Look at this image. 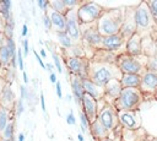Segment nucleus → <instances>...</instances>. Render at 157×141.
<instances>
[{
    "mask_svg": "<svg viewBox=\"0 0 157 141\" xmlns=\"http://www.w3.org/2000/svg\"><path fill=\"white\" fill-rule=\"evenodd\" d=\"M123 76L121 71L115 64L98 63L94 60H88V78L101 87H104L110 80H120Z\"/></svg>",
    "mask_w": 157,
    "mask_h": 141,
    "instance_id": "nucleus-1",
    "label": "nucleus"
},
{
    "mask_svg": "<svg viewBox=\"0 0 157 141\" xmlns=\"http://www.w3.org/2000/svg\"><path fill=\"white\" fill-rule=\"evenodd\" d=\"M124 20V9H105L102 16L96 22V27L102 37H108L120 33Z\"/></svg>",
    "mask_w": 157,
    "mask_h": 141,
    "instance_id": "nucleus-2",
    "label": "nucleus"
},
{
    "mask_svg": "<svg viewBox=\"0 0 157 141\" xmlns=\"http://www.w3.org/2000/svg\"><path fill=\"white\" fill-rule=\"evenodd\" d=\"M147 63L148 56L144 54L139 56H132L125 53H120L118 54L115 60V65L119 67L121 74H136L141 76L147 70Z\"/></svg>",
    "mask_w": 157,
    "mask_h": 141,
    "instance_id": "nucleus-3",
    "label": "nucleus"
},
{
    "mask_svg": "<svg viewBox=\"0 0 157 141\" xmlns=\"http://www.w3.org/2000/svg\"><path fill=\"white\" fill-rule=\"evenodd\" d=\"M144 101V94L140 88H123L119 98L114 102V108L118 112L121 110H132L136 112L140 109V105Z\"/></svg>",
    "mask_w": 157,
    "mask_h": 141,
    "instance_id": "nucleus-4",
    "label": "nucleus"
},
{
    "mask_svg": "<svg viewBox=\"0 0 157 141\" xmlns=\"http://www.w3.org/2000/svg\"><path fill=\"white\" fill-rule=\"evenodd\" d=\"M104 11H105V9L97 2H93V1L83 2L82 1V4L77 7L78 22L81 26L96 23Z\"/></svg>",
    "mask_w": 157,
    "mask_h": 141,
    "instance_id": "nucleus-5",
    "label": "nucleus"
},
{
    "mask_svg": "<svg viewBox=\"0 0 157 141\" xmlns=\"http://www.w3.org/2000/svg\"><path fill=\"white\" fill-rule=\"evenodd\" d=\"M135 22L137 27V33L142 34L144 32L152 31V27L155 23L152 20V13L146 1H141L139 5L135 6Z\"/></svg>",
    "mask_w": 157,
    "mask_h": 141,
    "instance_id": "nucleus-6",
    "label": "nucleus"
},
{
    "mask_svg": "<svg viewBox=\"0 0 157 141\" xmlns=\"http://www.w3.org/2000/svg\"><path fill=\"white\" fill-rule=\"evenodd\" d=\"M102 125L110 132H113L119 125V119H118V110L114 108V105L112 104H105L104 107H102V109H99L98 112V118H97Z\"/></svg>",
    "mask_w": 157,
    "mask_h": 141,
    "instance_id": "nucleus-7",
    "label": "nucleus"
},
{
    "mask_svg": "<svg viewBox=\"0 0 157 141\" xmlns=\"http://www.w3.org/2000/svg\"><path fill=\"white\" fill-rule=\"evenodd\" d=\"M83 28H81L82 33V44L85 43L87 47H91L93 50L102 49V42L103 37L98 32L96 23L94 25H83Z\"/></svg>",
    "mask_w": 157,
    "mask_h": 141,
    "instance_id": "nucleus-8",
    "label": "nucleus"
},
{
    "mask_svg": "<svg viewBox=\"0 0 157 141\" xmlns=\"http://www.w3.org/2000/svg\"><path fill=\"white\" fill-rule=\"evenodd\" d=\"M65 32L71 37L75 44H82L81 25L77 18V9L69 10L66 12V29Z\"/></svg>",
    "mask_w": 157,
    "mask_h": 141,
    "instance_id": "nucleus-9",
    "label": "nucleus"
},
{
    "mask_svg": "<svg viewBox=\"0 0 157 141\" xmlns=\"http://www.w3.org/2000/svg\"><path fill=\"white\" fill-rule=\"evenodd\" d=\"M118 119H119V125L124 130L136 131L141 128V115H140L139 110H136V112H132V110L118 112Z\"/></svg>",
    "mask_w": 157,
    "mask_h": 141,
    "instance_id": "nucleus-10",
    "label": "nucleus"
},
{
    "mask_svg": "<svg viewBox=\"0 0 157 141\" xmlns=\"http://www.w3.org/2000/svg\"><path fill=\"white\" fill-rule=\"evenodd\" d=\"M136 33L137 27L135 22V6H126L124 7V20L120 28V34L128 40Z\"/></svg>",
    "mask_w": 157,
    "mask_h": 141,
    "instance_id": "nucleus-11",
    "label": "nucleus"
},
{
    "mask_svg": "<svg viewBox=\"0 0 157 141\" xmlns=\"http://www.w3.org/2000/svg\"><path fill=\"white\" fill-rule=\"evenodd\" d=\"M157 90V72H153L151 70H146L141 76V85L140 91L145 96L153 97L155 92Z\"/></svg>",
    "mask_w": 157,
    "mask_h": 141,
    "instance_id": "nucleus-12",
    "label": "nucleus"
},
{
    "mask_svg": "<svg viewBox=\"0 0 157 141\" xmlns=\"http://www.w3.org/2000/svg\"><path fill=\"white\" fill-rule=\"evenodd\" d=\"M123 91V86L120 83V80L113 78L110 80L104 87H103V99L108 104H114V102L119 98L120 93Z\"/></svg>",
    "mask_w": 157,
    "mask_h": 141,
    "instance_id": "nucleus-13",
    "label": "nucleus"
},
{
    "mask_svg": "<svg viewBox=\"0 0 157 141\" xmlns=\"http://www.w3.org/2000/svg\"><path fill=\"white\" fill-rule=\"evenodd\" d=\"M82 107V113L86 114V116L90 119V121H94L98 118V101L94 99L93 97L85 94L81 102Z\"/></svg>",
    "mask_w": 157,
    "mask_h": 141,
    "instance_id": "nucleus-14",
    "label": "nucleus"
},
{
    "mask_svg": "<svg viewBox=\"0 0 157 141\" xmlns=\"http://www.w3.org/2000/svg\"><path fill=\"white\" fill-rule=\"evenodd\" d=\"M142 34L136 33L134 34L131 38H129L125 43L124 47V53L128 55H132V56H139L142 55Z\"/></svg>",
    "mask_w": 157,
    "mask_h": 141,
    "instance_id": "nucleus-15",
    "label": "nucleus"
},
{
    "mask_svg": "<svg viewBox=\"0 0 157 141\" xmlns=\"http://www.w3.org/2000/svg\"><path fill=\"white\" fill-rule=\"evenodd\" d=\"M125 43H126V39L120 33L113 34V36H108V37H103L102 49H105V50L117 53L123 47H125Z\"/></svg>",
    "mask_w": 157,
    "mask_h": 141,
    "instance_id": "nucleus-16",
    "label": "nucleus"
},
{
    "mask_svg": "<svg viewBox=\"0 0 157 141\" xmlns=\"http://www.w3.org/2000/svg\"><path fill=\"white\" fill-rule=\"evenodd\" d=\"M17 101H16V94L11 87L10 83H6V86L4 87L1 94H0V107H4L11 112H13L15 105H16Z\"/></svg>",
    "mask_w": 157,
    "mask_h": 141,
    "instance_id": "nucleus-17",
    "label": "nucleus"
},
{
    "mask_svg": "<svg viewBox=\"0 0 157 141\" xmlns=\"http://www.w3.org/2000/svg\"><path fill=\"white\" fill-rule=\"evenodd\" d=\"M70 82H71V90H72V97L75 102L81 105L82 98L85 96V90L82 85V78L78 75H70Z\"/></svg>",
    "mask_w": 157,
    "mask_h": 141,
    "instance_id": "nucleus-18",
    "label": "nucleus"
},
{
    "mask_svg": "<svg viewBox=\"0 0 157 141\" xmlns=\"http://www.w3.org/2000/svg\"><path fill=\"white\" fill-rule=\"evenodd\" d=\"M82 85H83L85 94H88V96L93 97L97 101L103 98V87H101L97 83H94L91 78H88V77L82 78Z\"/></svg>",
    "mask_w": 157,
    "mask_h": 141,
    "instance_id": "nucleus-19",
    "label": "nucleus"
},
{
    "mask_svg": "<svg viewBox=\"0 0 157 141\" xmlns=\"http://www.w3.org/2000/svg\"><path fill=\"white\" fill-rule=\"evenodd\" d=\"M52 20V25L55 32H65L66 29V15L59 13L56 11H53L50 9V11L47 12Z\"/></svg>",
    "mask_w": 157,
    "mask_h": 141,
    "instance_id": "nucleus-20",
    "label": "nucleus"
},
{
    "mask_svg": "<svg viewBox=\"0 0 157 141\" xmlns=\"http://www.w3.org/2000/svg\"><path fill=\"white\" fill-rule=\"evenodd\" d=\"M118 54L114 51H109L105 49H98L94 50V54L92 56V60L98 63H107V64H115Z\"/></svg>",
    "mask_w": 157,
    "mask_h": 141,
    "instance_id": "nucleus-21",
    "label": "nucleus"
},
{
    "mask_svg": "<svg viewBox=\"0 0 157 141\" xmlns=\"http://www.w3.org/2000/svg\"><path fill=\"white\" fill-rule=\"evenodd\" d=\"M120 83L123 88H140L141 85V75L136 74H123L120 78Z\"/></svg>",
    "mask_w": 157,
    "mask_h": 141,
    "instance_id": "nucleus-22",
    "label": "nucleus"
},
{
    "mask_svg": "<svg viewBox=\"0 0 157 141\" xmlns=\"http://www.w3.org/2000/svg\"><path fill=\"white\" fill-rule=\"evenodd\" d=\"M90 131H91V134H92V136L98 141V140H101V139H104V137H108L109 136V131L102 125V123L98 120V119H96L94 121H92L91 123V125H90Z\"/></svg>",
    "mask_w": 157,
    "mask_h": 141,
    "instance_id": "nucleus-23",
    "label": "nucleus"
},
{
    "mask_svg": "<svg viewBox=\"0 0 157 141\" xmlns=\"http://www.w3.org/2000/svg\"><path fill=\"white\" fill-rule=\"evenodd\" d=\"M55 36H56V40H58L59 45H60L65 51L69 50L70 48H72L74 40L71 39V37H70L66 32H55Z\"/></svg>",
    "mask_w": 157,
    "mask_h": 141,
    "instance_id": "nucleus-24",
    "label": "nucleus"
},
{
    "mask_svg": "<svg viewBox=\"0 0 157 141\" xmlns=\"http://www.w3.org/2000/svg\"><path fill=\"white\" fill-rule=\"evenodd\" d=\"M12 112L4 108V107H0V134L4 131V129L7 126V124L13 119L12 118Z\"/></svg>",
    "mask_w": 157,
    "mask_h": 141,
    "instance_id": "nucleus-25",
    "label": "nucleus"
},
{
    "mask_svg": "<svg viewBox=\"0 0 157 141\" xmlns=\"http://www.w3.org/2000/svg\"><path fill=\"white\" fill-rule=\"evenodd\" d=\"M11 6H12V1H10V0H1L0 1V15L5 22L12 17Z\"/></svg>",
    "mask_w": 157,
    "mask_h": 141,
    "instance_id": "nucleus-26",
    "label": "nucleus"
},
{
    "mask_svg": "<svg viewBox=\"0 0 157 141\" xmlns=\"http://www.w3.org/2000/svg\"><path fill=\"white\" fill-rule=\"evenodd\" d=\"M13 136H15V120L12 119L7 124V126L4 129V131L0 134V139H2V140H15Z\"/></svg>",
    "mask_w": 157,
    "mask_h": 141,
    "instance_id": "nucleus-27",
    "label": "nucleus"
},
{
    "mask_svg": "<svg viewBox=\"0 0 157 141\" xmlns=\"http://www.w3.org/2000/svg\"><path fill=\"white\" fill-rule=\"evenodd\" d=\"M11 54L9 51V49L6 48V45H4L0 49V63L2 64L4 67H11Z\"/></svg>",
    "mask_w": 157,
    "mask_h": 141,
    "instance_id": "nucleus-28",
    "label": "nucleus"
},
{
    "mask_svg": "<svg viewBox=\"0 0 157 141\" xmlns=\"http://www.w3.org/2000/svg\"><path fill=\"white\" fill-rule=\"evenodd\" d=\"M50 2V9L53 11H56L59 13H63V15H66L67 12V9L64 4V0H53V1H49Z\"/></svg>",
    "mask_w": 157,
    "mask_h": 141,
    "instance_id": "nucleus-29",
    "label": "nucleus"
},
{
    "mask_svg": "<svg viewBox=\"0 0 157 141\" xmlns=\"http://www.w3.org/2000/svg\"><path fill=\"white\" fill-rule=\"evenodd\" d=\"M13 31H15V20H13V17H11L9 21L5 22L2 33H4L5 38H13Z\"/></svg>",
    "mask_w": 157,
    "mask_h": 141,
    "instance_id": "nucleus-30",
    "label": "nucleus"
},
{
    "mask_svg": "<svg viewBox=\"0 0 157 141\" xmlns=\"http://www.w3.org/2000/svg\"><path fill=\"white\" fill-rule=\"evenodd\" d=\"M5 45L9 49L10 54H11V58L12 59H16L17 58V48H16V44H15L13 38H5Z\"/></svg>",
    "mask_w": 157,
    "mask_h": 141,
    "instance_id": "nucleus-31",
    "label": "nucleus"
},
{
    "mask_svg": "<svg viewBox=\"0 0 157 141\" xmlns=\"http://www.w3.org/2000/svg\"><path fill=\"white\" fill-rule=\"evenodd\" d=\"M80 123H81V130L82 132H86L87 130H90V125H91V121L90 119L86 116L85 113H80Z\"/></svg>",
    "mask_w": 157,
    "mask_h": 141,
    "instance_id": "nucleus-32",
    "label": "nucleus"
},
{
    "mask_svg": "<svg viewBox=\"0 0 157 141\" xmlns=\"http://www.w3.org/2000/svg\"><path fill=\"white\" fill-rule=\"evenodd\" d=\"M64 4H65V6H66V9L69 11V10L77 9L82 4V1H77V0H64Z\"/></svg>",
    "mask_w": 157,
    "mask_h": 141,
    "instance_id": "nucleus-33",
    "label": "nucleus"
},
{
    "mask_svg": "<svg viewBox=\"0 0 157 141\" xmlns=\"http://www.w3.org/2000/svg\"><path fill=\"white\" fill-rule=\"evenodd\" d=\"M52 58H53V60H54V66H55V69L58 70V72L61 74V72H63V65H61V60H60L58 53H53V54H52Z\"/></svg>",
    "mask_w": 157,
    "mask_h": 141,
    "instance_id": "nucleus-34",
    "label": "nucleus"
},
{
    "mask_svg": "<svg viewBox=\"0 0 157 141\" xmlns=\"http://www.w3.org/2000/svg\"><path fill=\"white\" fill-rule=\"evenodd\" d=\"M13 112L16 113V115L17 116H20L23 112H25V103H23V99H18L17 101V103H16V105H15V109H13Z\"/></svg>",
    "mask_w": 157,
    "mask_h": 141,
    "instance_id": "nucleus-35",
    "label": "nucleus"
},
{
    "mask_svg": "<svg viewBox=\"0 0 157 141\" xmlns=\"http://www.w3.org/2000/svg\"><path fill=\"white\" fill-rule=\"evenodd\" d=\"M42 21H43V26H44V28H45L47 31H50V29L53 28L52 20H50V17H49L48 13H44V15L42 16Z\"/></svg>",
    "mask_w": 157,
    "mask_h": 141,
    "instance_id": "nucleus-36",
    "label": "nucleus"
},
{
    "mask_svg": "<svg viewBox=\"0 0 157 141\" xmlns=\"http://www.w3.org/2000/svg\"><path fill=\"white\" fill-rule=\"evenodd\" d=\"M37 5L39 6V9H40L42 11H44V13H47L48 10L50 9V2H49L48 0H38V1H37Z\"/></svg>",
    "mask_w": 157,
    "mask_h": 141,
    "instance_id": "nucleus-37",
    "label": "nucleus"
},
{
    "mask_svg": "<svg viewBox=\"0 0 157 141\" xmlns=\"http://www.w3.org/2000/svg\"><path fill=\"white\" fill-rule=\"evenodd\" d=\"M17 65L20 70H23V53L21 48H17Z\"/></svg>",
    "mask_w": 157,
    "mask_h": 141,
    "instance_id": "nucleus-38",
    "label": "nucleus"
},
{
    "mask_svg": "<svg viewBox=\"0 0 157 141\" xmlns=\"http://www.w3.org/2000/svg\"><path fill=\"white\" fill-rule=\"evenodd\" d=\"M20 98L21 99H28L29 98V93H28V90H27L26 85L20 86Z\"/></svg>",
    "mask_w": 157,
    "mask_h": 141,
    "instance_id": "nucleus-39",
    "label": "nucleus"
},
{
    "mask_svg": "<svg viewBox=\"0 0 157 141\" xmlns=\"http://www.w3.org/2000/svg\"><path fill=\"white\" fill-rule=\"evenodd\" d=\"M147 2V6L151 11L152 15L157 13V0H150V1H146Z\"/></svg>",
    "mask_w": 157,
    "mask_h": 141,
    "instance_id": "nucleus-40",
    "label": "nucleus"
},
{
    "mask_svg": "<svg viewBox=\"0 0 157 141\" xmlns=\"http://www.w3.org/2000/svg\"><path fill=\"white\" fill-rule=\"evenodd\" d=\"M66 123L69 125H75L76 124V119H75V115H74L72 110H70V113L66 115Z\"/></svg>",
    "mask_w": 157,
    "mask_h": 141,
    "instance_id": "nucleus-41",
    "label": "nucleus"
},
{
    "mask_svg": "<svg viewBox=\"0 0 157 141\" xmlns=\"http://www.w3.org/2000/svg\"><path fill=\"white\" fill-rule=\"evenodd\" d=\"M21 44H22V45H21L22 53H23V55H25V56H27V55H28V51H29V50H28V40L25 38V39L22 40V43H21Z\"/></svg>",
    "mask_w": 157,
    "mask_h": 141,
    "instance_id": "nucleus-42",
    "label": "nucleus"
},
{
    "mask_svg": "<svg viewBox=\"0 0 157 141\" xmlns=\"http://www.w3.org/2000/svg\"><path fill=\"white\" fill-rule=\"evenodd\" d=\"M33 54H34V58L37 59V61H38V64H39V66H40L42 69H44V70H45V64L43 63V60H42V58H40V55H39V54H38V53H37V51H36L34 49H33Z\"/></svg>",
    "mask_w": 157,
    "mask_h": 141,
    "instance_id": "nucleus-43",
    "label": "nucleus"
},
{
    "mask_svg": "<svg viewBox=\"0 0 157 141\" xmlns=\"http://www.w3.org/2000/svg\"><path fill=\"white\" fill-rule=\"evenodd\" d=\"M55 92H56L58 98H61V97H63V92H61V83H60V81H58V82L55 83Z\"/></svg>",
    "mask_w": 157,
    "mask_h": 141,
    "instance_id": "nucleus-44",
    "label": "nucleus"
},
{
    "mask_svg": "<svg viewBox=\"0 0 157 141\" xmlns=\"http://www.w3.org/2000/svg\"><path fill=\"white\" fill-rule=\"evenodd\" d=\"M39 99H40V107H42V110H43L44 113H47V108H45V102H44V96H43V93H40Z\"/></svg>",
    "mask_w": 157,
    "mask_h": 141,
    "instance_id": "nucleus-45",
    "label": "nucleus"
},
{
    "mask_svg": "<svg viewBox=\"0 0 157 141\" xmlns=\"http://www.w3.org/2000/svg\"><path fill=\"white\" fill-rule=\"evenodd\" d=\"M49 80H50V82H52L53 85L58 82V80H56V75H55V72H50V74H49Z\"/></svg>",
    "mask_w": 157,
    "mask_h": 141,
    "instance_id": "nucleus-46",
    "label": "nucleus"
},
{
    "mask_svg": "<svg viewBox=\"0 0 157 141\" xmlns=\"http://www.w3.org/2000/svg\"><path fill=\"white\" fill-rule=\"evenodd\" d=\"M27 33H28V26L25 23V25L22 26V33H21V36H22V37H26Z\"/></svg>",
    "mask_w": 157,
    "mask_h": 141,
    "instance_id": "nucleus-47",
    "label": "nucleus"
},
{
    "mask_svg": "<svg viewBox=\"0 0 157 141\" xmlns=\"http://www.w3.org/2000/svg\"><path fill=\"white\" fill-rule=\"evenodd\" d=\"M5 86H6V81L2 77H0V94H1V92H2V90H4Z\"/></svg>",
    "mask_w": 157,
    "mask_h": 141,
    "instance_id": "nucleus-48",
    "label": "nucleus"
},
{
    "mask_svg": "<svg viewBox=\"0 0 157 141\" xmlns=\"http://www.w3.org/2000/svg\"><path fill=\"white\" fill-rule=\"evenodd\" d=\"M5 45V36L4 33H0V49Z\"/></svg>",
    "mask_w": 157,
    "mask_h": 141,
    "instance_id": "nucleus-49",
    "label": "nucleus"
},
{
    "mask_svg": "<svg viewBox=\"0 0 157 141\" xmlns=\"http://www.w3.org/2000/svg\"><path fill=\"white\" fill-rule=\"evenodd\" d=\"M4 26H5V21H4V18H2L1 15H0V33L4 32Z\"/></svg>",
    "mask_w": 157,
    "mask_h": 141,
    "instance_id": "nucleus-50",
    "label": "nucleus"
},
{
    "mask_svg": "<svg viewBox=\"0 0 157 141\" xmlns=\"http://www.w3.org/2000/svg\"><path fill=\"white\" fill-rule=\"evenodd\" d=\"M22 78H23L25 85L28 83V76H27V72H26V71H22Z\"/></svg>",
    "mask_w": 157,
    "mask_h": 141,
    "instance_id": "nucleus-51",
    "label": "nucleus"
},
{
    "mask_svg": "<svg viewBox=\"0 0 157 141\" xmlns=\"http://www.w3.org/2000/svg\"><path fill=\"white\" fill-rule=\"evenodd\" d=\"M53 69H54V66H53L52 64H45V70H49L50 72H54Z\"/></svg>",
    "mask_w": 157,
    "mask_h": 141,
    "instance_id": "nucleus-52",
    "label": "nucleus"
},
{
    "mask_svg": "<svg viewBox=\"0 0 157 141\" xmlns=\"http://www.w3.org/2000/svg\"><path fill=\"white\" fill-rule=\"evenodd\" d=\"M45 56H47V50L44 48H42L40 49V58H45Z\"/></svg>",
    "mask_w": 157,
    "mask_h": 141,
    "instance_id": "nucleus-53",
    "label": "nucleus"
},
{
    "mask_svg": "<svg viewBox=\"0 0 157 141\" xmlns=\"http://www.w3.org/2000/svg\"><path fill=\"white\" fill-rule=\"evenodd\" d=\"M17 141H25V135H23V134H18Z\"/></svg>",
    "mask_w": 157,
    "mask_h": 141,
    "instance_id": "nucleus-54",
    "label": "nucleus"
},
{
    "mask_svg": "<svg viewBox=\"0 0 157 141\" xmlns=\"http://www.w3.org/2000/svg\"><path fill=\"white\" fill-rule=\"evenodd\" d=\"M98 141H115L114 139H112L110 136H108V137H104V139H101V140H98Z\"/></svg>",
    "mask_w": 157,
    "mask_h": 141,
    "instance_id": "nucleus-55",
    "label": "nucleus"
},
{
    "mask_svg": "<svg viewBox=\"0 0 157 141\" xmlns=\"http://www.w3.org/2000/svg\"><path fill=\"white\" fill-rule=\"evenodd\" d=\"M152 20H153V23L157 26V13H155V15H152Z\"/></svg>",
    "mask_w": 157,
    "mask_h": 141,
    "instance_id": "nucleus-56",
    "label": "nucleus"
},
{
    "mask_svg": "<svg viewBox=\"0 0 157 141\" xmlns=\"http://www.w3.org/2000/svg\"><path fill=\"white\" fill-rule=\"evenodd\" d=\"M77 139H78V141H85V139H83V135H82V134H78V135H77Z\"/></svg>",
    "mask_w": 157,
    "mask_h": 141,
    "instance_id": "nucleus-57",
    "label": "nucleus"
},
{
    "mask_svg": "<svg viewBox=\"0 0 157 141\" xmlns=\"http://www.w3.org/2000/svg\"><path fill=\"white\" fill-rule=\"evenodd\" d=\"M71 98H72V94H67V96H66V99H67V101H71Z\"/></svg>",
    "mask_w": 157,
    "mask_h": 141,
    "instance_id": "nucleus-58",
    "label": "nucleus"
},
{
    "mask_svg": "<svg viewBox=\"0 0 157 141\" xmlns=\"http://www.w3.org/2000/svg\"><path fill=\"white\" fill-rule=\"evenodd\" d=\"M153 98L157 101V90H156V92H155V94H153Z\"/></svg>",
    "mask_w": 157,
    "mask_h": 141,
    "instance_id": "nucleus-59",
    "label": "nucleus"
},
{
    "mask_svg": "<svg viewBox=\"0 0 157 141\" xmlns=\"http://www.w3.org/2000/svg\"><path fill=\"white\" fill-rule=\"evenodd\" d=\"M148 141H157V137H152V139H150Z\"/></svg>",
    "mask_w": 157,
    "mask_h": 141,
    "instance_id": "nucleus-60",
    "label": "nucleus"
},
{
    "mask_svg": "<svg viewBox=\"0 0 157 141\" xmlns=\"http://www.w3.org/2000/svg\"><path fill=\"white\" fill-rule=\"evenodd\" d=\"M2 67H4V66H2V64L0 63V74H1V70H2Z\"/></svg>",
    "mask_w": 157,
    "mask_h": 141,
    "instance_id": "nucleus-61",
    "label": "nucleus"
},
{
    "mask_svg": "<svg viewBox=\"0 0 157 141\" xmlns=\"http://www.w3.org/2000/svg\"><path fill=\"white\" fill-rule=\"evenodd\" d=\"M0 141H15V140H2V139H0Z\"/></svg>",
    "mask_w": 157,
    "mask_h": 141,
    "instance_id": "nucleus-62",
    "label": "nucleus"
}]
</instances>
